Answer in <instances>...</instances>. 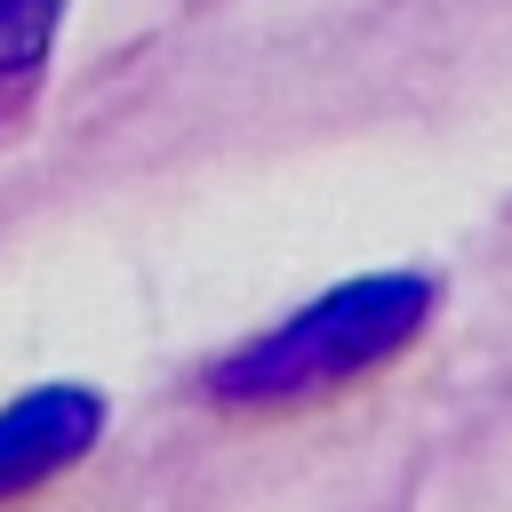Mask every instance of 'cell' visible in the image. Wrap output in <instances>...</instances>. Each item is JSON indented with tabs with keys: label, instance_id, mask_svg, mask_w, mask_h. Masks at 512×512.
Listing matches in <instances>:
<instances>
[{
	"label": "cell",
	"instance_id": "obj_1",
	"mask_svg": "<svg viewBox=\"0 0 512 512\" xmlns=\"http://www.w3.org/2000/svg\"><path fill=\"white\" fill-rule=\"evenodd\" d=\"M424 328V280L408 272H376L352 280L320 304H304L296 320H280L272 336L240 344L208 384L232 408H280V400H312V392H344L368 368H384L408 336Z\"/></svg>",
	"mask_w": 512,
	"mask_h": 512
},
{
	"label": "cell",
	"instance_id": "obj_3",
	"mask_svg": "<svg viewBox=\"0 0 512 512\" xmlns=\"http://www.w3.org/2000/svg\"><path fill=\"white\" fill-rule=\"evenodd\" d=\"M48 16H56V0H0V56L32 64L40 40H48Z\"/></svg>",
	"mask_w": 512,
	"mask_h": 512
},
{
	"label": "cell",
	"instance_id": "obj_2",
	"mask_svg": "<svg viewBox=\"0 0 512 512\" xmlns=\"http://www.w3.org/2000/svg\"><path fill=\"white\" fill-rule=\"evenodd\" d=\"M96 424H104V400L80 384H48V392H24L16 408H0V504H24L56 472H72L88 456Z\"/></svg>",
	"mask_w": 512,
	"mask_h": 512
}]
</instances>
